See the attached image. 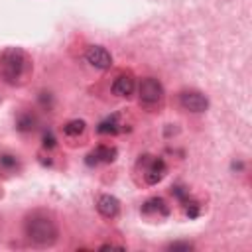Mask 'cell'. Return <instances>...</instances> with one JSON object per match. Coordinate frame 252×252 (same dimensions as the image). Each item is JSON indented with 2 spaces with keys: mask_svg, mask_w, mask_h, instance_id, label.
<instances>
[{
  "mask_svg": "<svg viewBox=\"0 0 252 252\" xmlns=\"http://www.w3.org/2000/svg\"><path fill=\"white\" fill-rule=\"evenodd\" d=\"M41 144H43V148H47V150H51V148L55 146V136H53L51 130L43 132V136H41Z\"/></svg>",
  "mask_w": 252,
  "mask_h": 252,
  "instance_id": "obj_16",
  "label": "cell"
},
{
  "mask_svg": "<svg viewBox=\"0 0 252 252\" xmlns=\"http://www.w3.org/2000/svg\"><path fill=\"white\" fill-rule=\"evenodd\" d=\"M171 193H173V195H175V197H177L181 203H183V201L189 197V191H187L185 187H181V185H175V187H171Z\"/></svg>",
  "mask_w": 252,
  "mask_h": 252,
  "instance_id": "obj_17",
  "label": "cell"
},
{
  "mask_svg": "<svg viewBox=\"0 0 252 252\" xmlns=\"http://www.w3.org/2000/svg\"><path fill=\"white\" fill-rule=\"evenodd\" d=\"M120 118H118V114H110V116H106L100 124H98V132L100 134H116V132H120Z\"/></svg>",
  "mask_w": 252,
  "mask_h": 252,
  "instance_id": "obj_11",
  "label": "cell"
},
{
  "mask_svg": "<svg viewBox=\"0 0 252 252\" xmlns=\"http://www.w3.org/2000/svg\"><path fill=\"white\" fill-rule=\"evenodd\" d=\"M179 102L189 112H205L207 106H209L207 96L203 93H199V91H183L179 94Z\"/></svg>",
  "mask_w": 252,
  "mask_h": 252,
  "instance_id": "obj_5",
  "label": "cell"
},
{
  "mask_svg": "<svg viewBox=\"0 0 252 252\" xmlns=\"http://www.w3.org/2000/svg\"><path fill=\"white\" fill-rule=\"evenodd\" d=\"M16 128L20 132H30L35 128V118L30 114V112H22L18 118H16Z\"/></svg>",
  "mask_w": 252,
  "mask_h": 252,
  "instance_id": "obj_13",
  "label": "cell"
},
{
  "mask_svg": "<svg viewBox=\"0 0 252 252\" xmlns=\"http://www.w3.org/2000/svg\"><path fill=\"white\" fill-rule=\"evenodd\" d=\"M0 167L6 171H12L18 167V158L12 154H0Z\"/></svg>",
  "mask_w": 252,
  "mask_h": 252,
  "instance_id": "obj_15",
  "label": "cell"
},
{
  "mask_svg": "<svg viewBox=\"0 0 252 252\" xmlns=\"http://www.w3.org/2000/svg\"><path fill=\"white\" fill-rule=\"evenodd\" d=\"M24 234L30 240V244L37 248H47L55 244L59 236V228L55 219L45 211H33L24 220Z\"/></svg>",
  "mask_w": 252,
  "mask_h": 252,
  "instance_id": "obj_1",
  "label": "cell"
},
{
  "mask_svg": "<svg viewBox=\"0 0 252 252\" xmlns=\"http://www.w3.org/2000/svg\"><path fill=\"white\" fill-rule=\"evenodd\" d=\"M183 209H185V215H187L189 219H197V217H199V213H201L199 203H197V201H193V199H189V197L183 201Z\"/></svg>",
  "mask_w": 252,
  "mask_h": 252,
  "instance_id": "obj_14",
  "label": "cell"
},
{
  "mask_svg": "<svg viewBox=\"0 0 252 252\" xmlns=\"http://www.w3.org/2000/svg\"><path fill=\"white\" fill-rule=\"evenodd\" d=\"M32 71L28 53L20 47H8L0 57V77L8 85H20Z\"/></svg>",
  "mask_w": 252,
  "mask_h": 252,
  "instance_id": "obj_2",
  "label": "cell"
},
{
  "mask_svg": "<svg viewBox=\"0 0 252 252\" xmlns=\"http://www.w3.org/2000/svg\"><path fill=\"white\" fill-rule=\"evenodd\" d=\"M134 87H136L134 77L128 75V73H122V75H118V77L114 79V83H112V93H114L116 96L128 98V96L134 93Z\"/></svg>",
  "mask_w": 252,
  "mask_h": 252,
  "instance_id": "obj_9",
  "label": "cell"
},
{
  "mask_svg": "<svg viewBox=\"0 0 252 252\" xmlns=\"http://www.w3.org/2000/svg\"><path fill=\"white\" fill-rule=\"evenodd\" d=\"M118 152L114 146H106V144H100L96 146L89 156H87V163L89 165H96V163H112L116 159Z\"/></svg>",
  "mask_w": 252,
  "mask_h": 252,
  "instance_id": "obj_7",
  "label": "cell"
},
{
  "mask_svg": "<svg viewBox=\"0 0 252 252\" xmlns=\"http://www.w3.org/2000/svg\"><path fill=\"white\" fill-rule=\"evenodd\" d=\"M167 248L169 250H191L193 244L191 242H171V244H167Z\"/></svg>",
  "mask_w": 252,
  "mask_h": 252,
  "instance_id": "obj_18",
  "label": "cell"
},
{
  "mask_svg": "<svg viewBox=\"0 0 252 252\" xmlns=\"http://www.w3.org/2000/svg\"><path fill=\"white\" fill-rule=\"evenodd\" d=\"M138 93H140V102L146 104V106H154V104H158L163 98V87L154 77H146L140 83Z\"/></svg>",
  "mask_w": 252,
  "mask_h": 252,
  "instance_id": "obj_4",
  "label": "cell"
},
{
  "mask_svg": "<svg viewBox=\"0 0 252 252\" xmlns=\"http://www.w3.org/2000/svg\"><path fill=\"white\" fill-rule=\"evenodd\" d=\"M87 63H91L94 69H108L112 65V55L102 45H91L85 53Z\"/></svg>",
  "mask_w": 252,
  "mask_h": 252,
  "instance_id": "obj_6",
  "label": "cell"
},
{
  "mask_svg": "<svg viewBox=\"0 0 252 252\" xmlns=\"http://www.w3.org/2000/svg\"><path fill=\"white\" fill-rule=\"evenodd\" d=\"M140 163H144V179L148 185H156L159 183L165 173H167V165L161 158H152V156H142Z\"/></svg>",
  "mask_w": 252,
  "mask_h": 252,
  "instance_id": "obj_3",
  "label": "cell"
},
{
  "mask_svg": "<svg viewBox=\"0 0 252 252\" xmlns=\"http://www.w3.org/2000/svg\"><path fill=\"white\" fill-rule=\"evenodd\" d=\"M96 211L104 217V219H114L120 213V201L112 195H100L96 199Z\"/></svg>",
  "mask_w": 252,
  "mask_h": 252,
  "instance_id": "obj_8",
  "label": "cell"
},
{
  "mask_svg": "<svg viewBox=\"0 0 252 252\" xmlns=\"http://www.w3.org/2000/svg\"><path fill=\"white\" fill-rule=\"evenodd\" d=\"M142 213L144 215H161L167 217L169 215V207L165 205V201L161 197H152L142 205Z\"/></svg>",
  "mask_w": 252,
  "mask_h": 252,
  "instance_id": "obj_10",
  "label": "cell"
},
{
  "mask_svg": "<svg viewBox=\"0 0 252 252\" xmlns=\"http://www.w3.org/2000/svg\"><path fill=\"white\" fill-rule=\"evenodd\" d=\"M85 128H87L85 120L75 118V120H69V122L63 126V132H65L67 136H71V138H77V136H81V134L85 132Z\"/></svg>",
  "mask_w": 252,
  "mask_h": 252,
  "instance_id": "obj_12",
  "label": "cell"
}]
</instances>
